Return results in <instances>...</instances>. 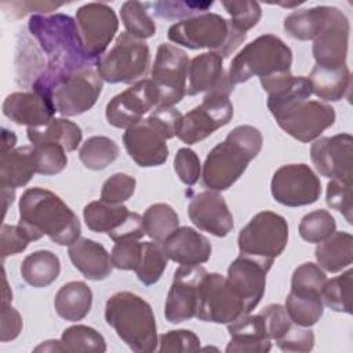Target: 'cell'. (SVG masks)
<instances>
[{
	"instance_id": "59",
	"label": "cell",
	"mask_w": 353,
	"mask_h": 353,
	"mask_svg": "<svg viewBox=\"0 0 353 353\" xmlns=\"http://www.w3.org/2000/svg\"><path fill=\"white\" fill-rule=\"evenodd\" d=\"M34 352H65V347L61 341L50 339V341H46V342L40 343L39 346H36Z\"/></svg>"
},
{
	"instance_id": "43",
	"label": "cell",
	"mask_w": 353,
	"mask_h": 353,
	"mask_svg": "<svg viewBox=\"0 0 353 353\" xmlns=\"http://www.w3.org/2000/svg\"><path fill=\"white\" fill-rule=\"evenodd\" d=\"M33 146V159L36 174L55 175L68 165L66 150L62 145L55 142H40Z\"/></svg>"
},
{
	"instance_id": "18",
	"label": "cell",
	"mask_w": 353,
	"mask_h": 353,
	"mask_svg": "<svg viewBox=\"0 0 353 353\" xmlns=\"http://www.w3.org/2000/svg\"><path fill=\"white\" fill-rule=\"evenodd\" d=\"M310 159L323 176L352 183L353 138L350 134L342 132L316 139L310 146Z\"/></svg>"
},
{
	"instance_id": "38",
	"label": "cell",
	"mask_w": 353,
	"mask_h": 353,
	"mask_svg": "<svg viewBox=\"0 0 353 353\" xmlns=\"http://www.w3.org/2000/svg\"><path fill=\"white\" fill-rule=\"evenodd\" d=\"M120 149L117 143L102 135L90 137L84 141L79 150V159L88 170H105L119 157Z\"/></svg>"
},
{
	"instance_id": "41",
	"label": "cell",
	"mask_w": 353,
	"mask_h": 353,
	"mask_svg": "<svg viewBox=\"0 0 353 353\" xmlns=\"http://www.w3.org/2000/svg\"><path fill=\"white\" fill-rule=\"evenodd\" d=\"M352 279L353 270L347 269L341 276L327 280L321 290L323 303L335 310L350 314L352 313Z\"/></svg>"
},
{
	"instance_id": "50",
	"label": "cell",
	"mask_w": 353,
	"mask_h": 353,
	"mask_svg": "<svg viewBox=\"0 0 353 353\" xmlns=\"http://www.w3.org/2000/svg\"><path fill=\"white\" fill-rule=\"evenodd\" d=\"M325 281H327V276L319 265L313 262H305L294 270L291 277V288L321 292Z\"/></svg>"
},
{
	"instance_id": "32",
	"label": "cell",
	"mask_w": 353,
	"mask_h": 353,
	"mask_svg": "<svg viewBox=\"0 0 353 353\" xmlns=\"http://www.w3.org/2000/svg\"><path fill=\"white\" fill-rule=\"evenodd\" d=\"M319 266L330 273L341 272L353 261V236L347 232H334L317 243L314 250Z\"/></svg>"
},
{
	"instance_id": "48",
	"label": "cell",
	"mask_w": 353,
	"mask_h": 353,
	"mask_svg": "<svg viewBox=\"0 0 353 353\" xmlns=\"http://www.w3.org/2000/svg\"><path fill=\"white\" fill-rule=\"evenodd\" d=\"M142 243L137 239H123L114 241L110 252L112 265L120 270H135L141 262Z\"/></svg>"
},
{
	"instance_id": "57",
	"label": "cell",
	"mask_w": 353,
	"mask_h": 353,
	"mask_svg": "<svg viewBox=\"0 0 353 353\" xmlns=\"http://www.w3.org/2000/svg\"><path fill=\"white\" fill-rule=\"evenodd\" d=\"M22 331V317L17 309L10 305H1V332L0 341H14Z\"/></svg>"
},
{
	"instance_id": "2",
	"label": "cell",
	"mask_w": 353,
	"mask_h": 353,
	"mask_svg": "<svg viewBox=\"0 0 353 353\" xmlns=\"http://www.w3.org/2000/svg\"><path fill=\"white\" fill-rule=\"evenodd\" d=\"M33 241L44 234L58 245L73 244L81 233L77 215L54 192L26 189L19 199V222Z\"/></svg>"
},
{
	"instance_id": "19",
	"label": "cell",
	"mask_w": 353,
	"mask_h": 353,
	"mask_svg": "<svg viewBox=\"0 0 353 353\" xmlns=\"http://www.w3.org/2000/svg\"><path fill=\"white\" fill-rule=\"evenodd\" d=\"M350 23L347 17L336 7H330L320 33L313 40V57L323 68H341L346 65Z\"/></svg>"
},
{
	"instance_id": "60",
	"label": "cell",
	"mask_w": 353,
	"mask_h": 353,
	"mask_svg": "<svg viewBox=\"0 0 353 353\" xmlns=\"http://www.w3.org/2000/svg\"><path fill=\"white\" fill-rule=\"evenodd\" d=\"M3 284H4V287H3L1 305H10V303H11V301H12V292H11V290H10V287H8V283H7L6 274H4V277H3Z\"/></svg>"
},
{
	"instance_id": "7",
	"label": "cell",
	"mask_w": 353,
	"mask_h": 353,
	"mask_svg": "<svg viewBox=\"0 0 353 353\" xmlns=\"http://www.w3.org/2000/svg\"><path fill=\"white\" fill-rule=\"evenodd\" d=\"M150 50L145 40L127 32L117 36L112 48L97 61V72L108 83H134L146 76Z\"/></svg>"
},
{
	"instance_id": "35",
	"label": "cell",
	"mask_w": 353,
	"mask_h": 353,
	"mask_svg": "<svg viewBox=\"0 0 353 353\" xmlns=\"http://www.w3.org/2000/svg\"><path fill=\"white\" fill-rule=\"evenodd\" d=\"M285 310L291 321L299 327L314 325L324 312V303L320 291L292 290L285 298Z\"/></svg>"
},
{
	"instance_id": "33",
	"label": "cell",
	"mask_w": 353,
	"mask_h": 353,
	"mask_svg": "<svg viewBox=\"0 0 353 353\" xmlns=\"http://www.w3.org/2000/svg\"><path fill=\"white\" fill-rule=\"evenodd\" d=\"M59 272V258L50 250L34 251L25 256L21 263V276L33 288L48 287L57 280Z\"/></svg>"
},
{
	"instance_id": "5",
	"label": "cell",
	"mask_w": 353,
	"mask_h": 353,
	"mask_svg": "<svg viewBox=\"0 0 353 353\" xmlns=\"http://www.w3.org/2000/svg\"><path fill=\"white\" fill-rule=\"evenodd\" d=\"M168 40L190 50L208 48L222 58L229 57L247 37L230 21L215 12H204L170 26Z\"/></svg>"
},
{
	"instance_id": "27",
	"label": "cell",
	"mask_w": 353,
	"mask_h": 353,
	"mask_svg": "<svg viewBox=\"0 0 353 353\" xmlns=\"http://www.w3.org/2000/svg\"><path fill=\"white\" fill-rule=\"evenodd\" d=\"M186 94L193 97L230 84L223 70V58L212 51L194 57L189 63Z\"/></svg>"
},
{
	"instance_id": "3",
	"label": "cell",
	"mask_w": 353,
	"mask_h": 353,
	"mask_svg": "<svg viewBox=\"0 0 353 353\" xmlns=\"http://www.w3.org/2000/svg\"><path fill=\"white\" fill-rule=\"evenodd\" d=\"M262 134L244 124L233 128L226 139L211 149L203 164V183L210 190L229 189L262 149Z\"/></svg>"
},
{
	"instance_id": "42",
	"label": "cell",
	"mask_w": 353,
	"mask_h": 353,
	"mask_svg": "<svg viewBox=\"0 0 353 353\" xmlns=\"http://www.w3.org/2000/svg\"><path fill=\"white\" fill-rule=\"evenodd\" d=\"M123 25L131 36L145 40L156 33V23L148 14L145 4L139 1H125L120 8Z\"/></svg>"
},
{
	"instance_id": "25",
	"label": "cell",
	"mask_w": 353,
	"mask_h": 353,
	"mask_svg": "<svg viewBox=\"0 0 353 353\" xmlns=\"http://www.w3.org/2000/svg\"><path fill=\"white\" fill-rule=\"evenodd\" d=\"M228 332L230 336L228 353H266L272 349L261 314L240 316L228 324Z\"/></svg>"
},
{
	"instance_id": "56",
	"label": "cell",
	"mask_w": 353,
	"mask_h": 353,
	"mask_svg": "<svg viewBox=\"0 0 353 353\" xmlns=\"http://www.w3.org/2000/svg\"><path fill=\"white\" fill-rule=\"evenodd\" d=\"M182 119L181 112L174 109L172 106L168 108H156L149 117L148 121L152 123L163 135L165 139H171L176 135V130L179 125V121Z\"/></svg>"
},
{
	"instance_id": "12",
	"label": "cell",
	"mask_w": 353,
	"mask_h": 353,
	"mask_svg": "<svg viewBox=\"0 0 353 353\" xmlns=\"http://www.w3.org/2000/svg\"><path fill=\"white\" fill-rule=\"evenodd\" d=\"M247 314L244 301L219 273H207L200 284L196 317L201 321L229 324Z\"/></svg>"
},
{
	"instance_id": "36",
	"label": "cell",
	"mask_w": 353,
	"mask_h": 353,
	"mask_svg": "<svg viewBox=\"0 0 353 353\" xmlns=\"http://www.w3.org/2000/svg\"><path fill=\"white\" fill-rule=\"evenodd\" d=\"M328 11V6L292 11L284 18V30L290 37L296 40H314L327 19Z\"/></svg>"
},
{
	"instance_id": "44",
	"label": "cell",
	"mask_w": 353,
	"mask_h": 353,
	"mask_svg": "<svg viewBox=\"0 0 353 353\" xmlns=\"http://www.w3.org/2000/svg\"><path fill=\"white\" fill-rule=\"evenodd\" d=\"M336 229L335 218L327 210L306 214L299 222V234L307 243H321Z\"/></svg>"
},
{
	"instance_id": "22",
	"label": "cell",
	"mask_w": 353,
	"mask_h": 353,
	"mask_svg": "<svg viewBox=\"0 0 353 353\" xmlns=\"http://www.w3.org/2000/svg\"><path fill=\"white\" fill-rule=\"evenodd\" d=\"M188 215L194 226L216 237H225L233 229V215L216 190L193 194L188 205Z\"/></svg>"
},
{
	"instance_id": "11",
	"label": "cell",
	"mask_w": 353,
	"mask_h": 353,
	"mask_svg": "<svg viewBox=\"0 0 353 353\" xmlns=\"http://www.w3.org/2000/svg\"><path fill=\"white\" fill-rule=\"evenodd\" d=\"M189 63V57L182 48L168 43L159 46L150 77L160 95L157 108L174 106L182 101L186 94Z\"/></svg>"
},
{
	"instance_id": "21",
	"label": "cell",
	"mask_w": 353,
	"mask_h": 353,
	"mask_svg": "<svg viewBox=\"0 0 353 353\" xmlns=\"http://www.w3.org/2000/svg\"><path fill=\"white\" fill-rule=\"evenodd\" d=\"M123 143L128 156L139 167H157L168 157L167 139L148 119L127 128Z\"/></svg>"
},
{
	"instance_id": "55",
	"label": "cell",
	"mask_w": 353,
	"mask_h": 353,
	"mask_svg": "<svg viewBox=\"0 0 353 353\" xmlns=\"http://www.w3.org/2000/svg\"><path fill=\"white\" fill-rule=\"evenodd\" d=\"M33 241L21 225H3L1 228V258L19 254Z\"/></svg>"
},
{
	"instance_id": "26",
	"label": "cell",
	"mask_w": 353,
	"mask_h": 353,
	"mask_svg": "<svg viewBox=\"0 0 353 353\" xmlns=\"http://www.w3.org/2000/svg\"><path fill=\"white\" fill-rule=\"evenodd\" d=\"M73 266L88 280L106 279L113 269L110 254L106 248L87 237H79L68 250Z\"/></svg>"
},
{
	"instance_id": "31",
	"label": "cell",
	"mask_w": 353,
	"mask_h": 353,
	"mask_svg": "<svg viewBox=\"0 0 353 353\" xmlns=\"http://www.w3.org/2000/svg\"><path fill=\"white\" fill-rule=\"evenodd\" d=\"M312 91L324 101L336 102L347 95L350 90V70L347 65L341 68H323L314 65L309 77Z\"/></svg>"
},
{
	"instance_id": "16",
	"label": "cell",
	"mask_w": 353,
	"mask_h": 353,
	"mask_svg": "<svg viewBox=\"0 0 353 353\" xmlns=\"http://www.w3.org/2000/svg\"><path fill=\"white\" fill-rule=\"evenodd\" d=\"M159 91L150 79L134 83L113 97L106 105V120L116 128H130L142 120L150 109L159 106Z\"/></svg>"
},
{
	"instance_id": "14",
	"label": "cell",
	"mask_w": 353,
	"mask_h": 353,
	"mask_svg": "<svg viewBox=\"0 0 353 353\" xmlns=\"http://www.w3.org/2000/svg\"><path fill=\"white\" fill-rule=\"evenodd\" d=\"M270 190L277 203L287 207H302L319 200L321 183L307 164H287L273 174Z\"/></svg>"
},
{
	"instance_id": "4",
	"label": "cell",
	"mask_w": 353,
	"mask_h": 353,
	"mask_svg": "<svg viewBox=\"0 0 353 353\" xmlns=\"http://www.w3.org/2000/svg\"><path fill=\"white\" fill-rule=\"evenodd\" d=\"M105 320L117 336L137 353H150L157 349L159 336L152 306L130 291L113 294L105 306Z\"/></svg>"
},
{
	"instance_id": "20",
	"label": "cell",
	"mask_w": 353,
	"mask_h": 353,
	"mask_svg": "<svg viewBox=\"0 0 353 353\" xmlns=\"http://www.w3.org/2000/svg\"><path fill=\"white\" fill-rule=\"evenodd\" d=\"M272 265L273 261L270 259L240 254L228 268L226 280L244 301L247 313L255 309L261 302L265 294L266 274Z\"/></svg>"
},
{
	"instance_id": "47",
	"label": "cell",
	"mask_w": 353,
	"mask_h": 353,
	"mask_svg": "<svg viewBox=\"0 0 353 353\" xmlns=\"http://www.w3.org/2000/svg\"><path fill=\"white\" fill-rule=\"evenodd\" d=\"M137 181L134 176L123 172H116L109 176L101 189V200L110 204H123L135 192Z\"/></svg>"
},
{
	"instance_id": "37",
	"label": "cell",
	"mask_w": 353,
	"mask_h": 353,
	"mask_svg": "<svg viewBox=\"0 0 353 353\" xmlns=\"http://www.w3.org/2000/svg\"><path fill=\"white\" fill-rule=\"evenodd\" d=\"M142 218L145 234L157 243H164L168 236L179 228V216L176 211L165 203L152 204Z\"/></svg>"
},
{
	"instance_id": "9",
	"label": "cell",
	"mask_w": 353,
	"mask_h": 353,
	"mask_svg": "<svg viewBox=\"0 0 353 353\" xmlns=\"http://www.w3.org/2000/svg\"><path fill=\"white\" fill-rule=\"evenodd\" d=\"M232 91L233 87L226 84L207 92L199 106L182 116L176 137L183 143L193 145L226 125L233 117V105L229 99Z\"/></svg>"
},
{
	"instance_id": "51",
	"label": "cell",
	"mask_w": 353,
	"mask_h": 353,
	"mask_svg": "<svg viewBox=\"0 0 353 353\" xmlns=\"http://www.w3.org/2000/svg\"><path fill=\"white\" fill-rule=\"evenodd\" d=\"M325 203L332 210L339 211L352 225V183L331 179L327 185Z\"/></svg>"
},
{
	"instance_id": "53",
	"label": "cell",
	"mask_w": 353,
	"mask_h": 353,
	"mask_svg": "<svg viewBox=\"0 0 353 353\" xmlns=\"http://www.w3.org/2000/svg\"><path fill=\"white\" fill-rule=\"evenodd\" d=\"M174 170L181 182H183L188 186H192L200 178V159L194 150L189 148H181L174 157Z\"/></svg>"
},
{
	"instance_id": "29",
	"label": "cell",
	"mask_w": 353,
	"mask_h": 353,
	"mask_svg": "<svg viewBox=\"0 0 353 353\" xmlns=\"http://www.w3.org/2000/svg\"><path fill=\"white\" fill-rule=\"evenodd\" d=\"M92 291L84 281L63 284L54 296V307L66 321L83 320L91 310Z\"/></svg>"
},
{
	"instance_id": "6",
	"label": "cell",
	"mask_w": 353,
	"mask_h": 353,
	"mask_svg": "<svg viewBox=\"0 0 353 353\" xmlns=\"http://www.w3.org/2000/svg\"><path fill=\"white\" fill-rule=\"evenodd\" d=\"M292 65L291 48L274 34H262L248 43L230 62L226 77L232 87L254 76L266 77L287 72Z\"/></svg>"
},
{
	"instance_id": "58",
	"label": "cell",
	"mask_w": 353,
	"mask_h": 353,
	"mask_svg": "<svg viewBox=\"0 0 353 353\" xmlns=\"http://www.w3.org/2000/svg\"><path fill=\"white\" fill-rule=\"evenodd\" d=\"M1 131H3V134H1V153H4V152H8V150L14 149V146L17 143V137L12 131H8L7 128H3Z\"/></svg>"
},
{
	"instance_id": "1",
	"label": "cell",
	"mask_w": 353,
	"mask_h": 353,
	"mask_svg": "<svg viewBox=\"0 0 353 353\" xmlns=\"http://www.w3.org/2000/svg\"><path fill=\"white\" fill-rule=\"evenodd\" d=\"M28 28L47 57L46 69L33 81L32 91L51 99V91L61 79L97 65L85 54L76 19L72 17L34 14L29 18Z\"/></svg>"
},
{
	"instance_id": "8",
	"label": "cell",
	"mask_w": 353,
	"mask_h": 353,
	"mask_svg": "<svg viewBox=\"0 0 353 353\" xmlns=\"http://www.w3.org/2000/svg\"><path fill=\"white\" fill-rule=\"evenodd\" d=\"M268 109L279 127L301 142L317 139L335 121L334 108L320 101L294 99Z\"/></svg>"
},
{
	"instance_id": "54",
	"label": "cell",
	"mask_w": 353,
	"mask_h": 353,
	"mask_svg": "<svg viewBox=\"0 0 353 353\" xmlns=\"http://www.w3.org/2000/svg\"><path fill=\"white\" fill-rule=\"evenodd\" d=\"M276 343L283 352H310L314 346V334L306 327L295 324Z\"/></svg>"
},
{
	"instance_id": "34",
	"label": "cell",
	"mask_w": 353,
	"mask_h": 353,
	"mask_svg": "<svg viewBox=\"0 0 353 353\" xmlns=\"http://www.w3.org/2000/svg\"><path fill=\"white\" fill-rule=\"evenodd\" d=\"M28 139L32 145L40 142H55L65 148L66 152H73L81 142V128L63 117L52 119L41 127H28Z\"/></svg>"
},
{
	"instance_id": "13",
	"label": "cell",
	"mask_w": 353,
	"mask_h": 353,
	"mask_svg": "<svg viewBox=\"0 0 353 353\" xmlns=\"http://www.w3.org/2000/svg\"><path fill=\"white\" fill-rule=\"evenodd\" d=\"M102 87L103 80L92 66L61 79L51 91V99L59 114L72 117L90 110Z\"/></svg>"
},
{
	"instance_id": "17",
	"label": "cell",
	"mask_w": 353,
	"mask_h": 353,
	"mask_svg": "<svg viewBox=\"0 0 353 353\" xmlns=\"http://www.w3.org/2000/svg\"><path fill=\"white\" fill-rule=\"evenodd\" d=\"M207 270L200 265H181L174 272L164 307V316L168 323L179 324L196 317L200 284Z\"/></svg>"
},
{
	"instance_id": "52",
	"label": "cell",
	"mask_w": 353,
	"mask_h": 353,
	"mask_svg": "<svg viewBox=\"0 0 353 353\" xmlns=\"http://www.w3.org/2000/svg\"><path fill=\"white\" fill-rule=\"evenodd\" d=\"M263 319V324H265V330H266V335L269 336V339H274L277 341L279 338H281L292 325V321L285 310L284 306L279 305V303H272L268 305L266 307H263L259 313Z\"/></svg>"
},
{
	"instance_id": "10",
	"label": "cell",
	"mask_w": 353,
	"mask_h": 353,
	"mask_svg": "<svg viewBox=\"0 0 353 353\" xmlns=\"http://www.w3.org/2000/svg\"><path fill=\"white\" fill-rule=\"evenodd\" d=\"M237 243L243 255L274 261L287 247L288 223L276 212H258L240 230Z\"/></svg>"
},
{
	"instance_id": "23",
	"label": "cell",
	"mask_w": 353,
	"mask_h": 353,
	"mask_svg": "<svg viewBox=\"0 0 353 353\" xmlns=\"http://www.w3.org/2000/svg\"><path fill=\"white\" fill-rule=\"evenodd\" d=\"M55 113L52 101L34 91L12 92L3 102V114L19 125L41 127L51 121Z\"/></svg>"
},
{
	"instance_id": "46",
	"label": "cell",
	"mask_w": 353,
	"mask_h": 353,
	"mask_svg": "<svg viewBox=\"0 0 353 353\" xmlns=\"http://www.w3.org/2000/svg\"><path fill=\"white\" fill-rule=\"evenodd\" d=\"M222 6L232 17V25L244 33L254 28L262 17L261 6L256 1H222Z\"/></svg>"
},
{
	"instance_id": "30",
	"label": "cell",
	"mask_w": 353,
	"mask_h": 353,
	"mask_svg": "<svg viewBox=\"0 0 353 353\" xmlns=\"http://www.w3.org/2000/svg\"><path fill=\"white\" fill-rule=\"evenodd\" d=\"M131 211L124 204H110L102 200L88 203L83 210L85 225L95 233H108L112 239L128 221Z\"/></svg>"
},
{
	"instance_id": "49",
	"label": "cell",
	"mask_w": 353,
	"mask_h": 353,
	"mask_svg": "<svg viewBox=\"0 0 353 353\" xmlns=\"http://www.w3.org/2000/svg\"><path fill=\"white\" fill-rule=\"evenodd\" d=\"M159 352H197L200 350V338L190 330H172L159 336Z\"/></svg>"
},
{
	"instance_id": "24",
	"label": "cell",
	"mask_w": 353,
	"mask_h": 353,
	"mask_svg": "<svg viewBox=\"0 0 353 353\" xmlns=\"http://www.w3.org/2000/svg\"><path fill=\"white\" fill-rule=\"evenodd\" d=\"M161 244L168 259L186 266L205 263L212 252L210 240L189 226L178 228Z\"/></svg>"
},
{
	"instance_id": "28",
	"label": "cell",
	"mask_w": 353,
	"mask_h": 353,
	"mask_svg": "<svg viewBox=\"0 0 353 353\" xmlns=\"http://www.w3.org/2000/svg\"><path fill=\"white\" fill-rule=\"evenodd\" d=\"M36 174L33 146H19L1 153L0 188L17 189L25 186Z\"/></svg>"
},
{
	"instance_id": "15",
	"label": "cell",
	"mask_w": 353,
	"mask_h": 353,
	"mask_svg": "<svg viewBox=\"0 0 353 353\" xmlns=\"http://www.w3.org/2000/svg\"><path fill=\"white\" fill-rule=\"evenodd\" d=\"M76 23L85 54L97 62L117 33L116 12L105 3H87L76 11Z\"/></svg>"
},
{
	"instance_id": "40",
	"label": "cell",
	"mask_w": 353,
	"mask_h": 353,
	"mask_svg": "<svg viewBox=\"0 0 353 353\" xmlns=\"http://www.w3.org/2000/svg\"><path fill=\"white\" fill-rule=\"evenodd\" d=\"M168 263V256L164 252L163 244L157 241L142 243L141 262L134 270L137 277L145 285L156 284L163 276Z\"/></svg>"
},
{
	"instance_id": "45",
	"label": "cell",
	"mask_w": 353,
	"mask_h": 353,
	"mask_svg": "<svg viewBox=\"0 0 353 353\" xmlns=\"http://www.w3.org/2000/svg\"><path fill=\"white\" fill-rule=\"evenodd\" d=\"M214 1H154L146 3L145 7H150L152 12L159 18L165 19H186L200 14H204Z\"/></svg>"
},
{
	"instance_id": "39",
	"label": "cell",
	"mask_w": 353,
	"mask_h": 353,
	"mask_svg": "<svg viewBox=\"0 0 353 353\" xmlns=\"http://www.w3.org/2000/svg\"><path fill=\"white\" fill-rule=\"evenodd\" d=\"M65 352L69 353H103L106 342L95 328L77 324L68 327L61 336Z\"/></svg>"
}]
</instances>
